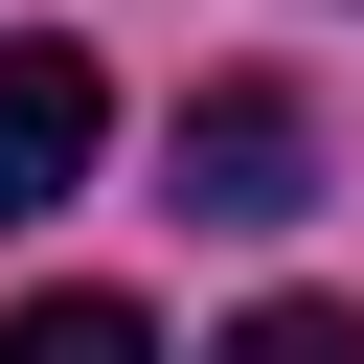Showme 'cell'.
<instances>
[{
    "label": "cell",
    "instance_id": "6da1fadb",
    "mask_svg": "<svg viewBox=\"0 0 364 364\" xmlns=\"http://www.w3.org/2000/svg\"><path fill=\"white\" fill-rule=\"evenodd\" d=\"M159 205H182V228H296V205H318V91H296V68H205Z\"/></svg>",
    "mask_w": 364,
    "mask_h": 364
},
{
    "label": "cell",
    "instance_id": "7a4b0ae2",
    "mask_svg": "<svg viewBox=\"0 0 364 364\" xmlns=\"http://www.w3.org/2000/svg\"><path fill=\"white\" fill-rule=\"evenodd\" d=\"M91 136H114V68L91 46H0V228H46L91 182Z\"/></svg>",
    "mask_w": 364,
    "mask_h": 364
},
{
    "label": "cell",
    "instance_id": "3957f363",
    "mask_svg": "<svg viewBox=\"0 0 364 364\" xmlns=\"http://www.w3.org/2000/svg\"><path fill=\"white\" fill-rule=\"evenodd\" d=\"M0 364H159V318H136V296H23Z\"/></svg>",
    "mask_w": 364,
    "mask_h": 364
},
{
    "label": "cell",
    "instance_id": "277c9868",
    "mask_svg": "<svg viewBox=\"0 0 364 364\" xmlns=\"http://www.w3.org/2000/svg\"><path fill=\"white\" fill-rule=\"evenodd\" d=\"M205 364H364V296H250Z\"/></svg>",
    "mask_w": 364,
    "mask_h": 364
}]
</instances>
